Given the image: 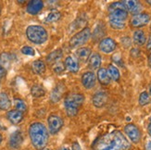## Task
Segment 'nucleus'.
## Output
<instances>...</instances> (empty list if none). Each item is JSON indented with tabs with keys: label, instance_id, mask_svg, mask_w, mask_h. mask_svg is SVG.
I'll use <instances>...</instances> for the list:
<instances>
[{
	"label": "nucleus",
	"instance_id": "nucleus-1",
	"mask_svg": "<svg viewBox=\"0 0 151 150\" xmlns=\"http://www.w3.org/2000/svg\"><path fill=\"white\" fill-rule=\"evenodd\" d=\"M129 148V141L120 131L104 134L93 145V150H128Z\"/></svg>",
	"mask_w": 151,
	"mask_h": 150
},
{
	"label": "nucleus",
	"instance_id": "nucleus-2",
	"mask_svg": "<svg viewBox=\"0 0 151 150\" xmlns=\"http://www.w3.org/2000/svg\"><path fill=\"white\" fill-rule=\"evenodd\" d=\"M29 134L32 144L36 149L41 150L48 142V133L43 123L35 122L30 126Z\"/></svg>",
	"mask_w": 151,
	"mask_h": 150
},
{
	"label": "nucleus",
	"instance_id": "nucleus-3",
	"mask_svg": "<svg viewBox=\"0 0 151 150\" xmlns=\"http://www.w3.org/2000/svg\"><path fill=\"white\" fill-rule=\"evenodd\" d=\"M83 95L81 94H70L69 95L64 101L65 109L69 117H73L78 113V110L83 103Z\"/></svg>",
	"mask_w": 151,
	"mask_h": 150
},
{
	"label": "nucleus",
	"instance_id": "nucleus-4",
	"mask_svg": "<svg viewBox=\"0 0 151 150\" xmlns=\"http://www.w3.org/2000/svg\"><path fill=\"white\" fill-rule=\"evenodd\" d=\"M27 38L35 44H43L47 40V32L45 29L39 25H31L26 30Z\"/></svg>",
	"mask_w": 151,
	"mask_h": 150
},
{
	"label": "nucleus",
	"instance_id": "nucleus-5",
	"mask_svg": "<svg viewBox=\"0 0 151 150\" xmlns=\"http://www.w3.org/2000/svg\"><path fill=\"white\" fill-rule=\"evenodd\" d=\"M109 21L124 22L127 19L128 12L122 2H115L111 4L109 8Z\"/></svg>",
	"mask_w": 151,
	"mask_h": 150
},
{
	"label": "nucleus",
	"instance_id": "nucleus-6",
	"mask_svg": "<svg viewBox=\"0 0 151 150\" xmlns=\"http://www.w3.org/2000/svg\"><path fill=\"white\" fill-rule=\"evenodd\" d=\"M91 36V31L88 27L83 28L81 32H77L75 35L71 37L70 40V47H77L80 45L86 43Z\"/></svg>",
	"mask_w": 151,
	"mask_h": 150
},
{
	"label": "nucleus",
	"instance_id": "nucleus-7",
	"mask_svg": "<svg viewBox=\"0 0 151 150\" xmlns=\"http://www.w3.org/2000/svg\"><path fill=\"white\" fill-rule=\"evenodd\" d=\"M124 132H125L126 135L129 137V139L134 144L139 143L141 139V133L139 132L138 128H137L134 124H127L124 127Z\"/></svg>",
	"mask_w": 151,
	"mask_h": 150
},
{
	"label": "nucleus",
	"instance_id": "nucleus-8",
	"mask_svg": "<svg viewBox=\"0 0 151 150\" xmlns=\"http://www.w3.org/2000/svg\"><path fill=\"white\" fill-rule=\"evenodd\" d=\"M48 128H49V132L51 134H55L57 133L61 127L63 126V121L60 117H58L57 115H51L48 118Z\"/></svg>",
	"mask_w": 151,
	"mask_h": 150
},
{
	"label": "nucleus",
	"instance_id": "nucleus-9",
	"mask_svg": "<svg viewBox=\"0 0 151 150\" xmlns=\"http://www.w3.org/2000/svg\"><path fill=\"white\" fill-rule=\"evenodd\" d=\"M122 3L125 6L126 10L132 14H139L142 10V5L139 0H122Z\"/></svg>",
	"mask_w": 151,
	"mask_h": 150
},
{
	"label": "nucleus",
	"instance_id": "nucleus-10",
	"mask_svg": "<svg viewBox=\"0 0 151 150\" xmlns=\"http://www.w3.org/2000/svg\"><path fill=\"white\" fill-rule=\"evenodd\" d=\"M150 21V16L147 13H139L133 17L132 21H131V25L133 27H142V26L147 25Z\"/></svg>",
	"mask_w": 151,
	"mask_h": 150
},
{
	"label": "nucleus",
	"instance_id": "nucleus-11",
	"mask_svg": "<svg viewBox=\"0 0 151 150\" xmlns=\"http://www.w3.org/2000/svg\"><path fill=\"white\" fill-rule=\"evenodd\" d=\"M99 49L104 53H111L116 49V43L111 38H104L99 43Z\"/></svg>",
	"mask_w": 151,
	"mask_h": 150
},
{
	"label": "nucleus",
	"instance_id": "nucleus-12",
	"mask_svg": "<svg viewBox=\"0 0 151 150\" xmlns=\"http://www.w3.org/2000/svg\"><path fill=\"white\" fill-rule=\"evenodd\" d=\"M82 83L86 89H91L96 84V75L92 71H86L82 76Z\"/></svg>",
	"mask_w": 151,
	"mask_h": 150
},
{
	"label": "nucleus",
	"instance_id": "nucleus-13",
	"mask_svg": "<svg viewBox=\"0 0 151 150\" xmlns=\"http://www.w3.org/2000/svg\"><path fill=\"white\" fill-rule=\"evenodd\" d=\"M44 6V3L42 0H30L27 5V12L32 15L38 14Z\"/></svg>",
	"mask_w": 151,
	"mask_h": 150
},
{
	"label": "nucleus",
	"instance_id": "nucleus-14",
	"mask_svg": "<svg viewBox=\"0 0 151 150\" xmlns=\"http://www.w3.org/2000/svg\"><path fill=\"white\" fill-rule=\"evenodd\" d=\"M22 141H23V137H22V133L19 131L14 132L10 135L9 146L13 149H17L21 146V145L22 144Z\"/></svg>",
	"mask_w": 151,
	"mask_h": 150
},
{
	"label": "nucleus",
	"instance_id": "nucleus-15",
	"mask_svg": "<svg viewBox=\"0 0 151 150\" xmlns=\"http://www.w3.org/2000/svg\"><path fill=\"white\" fill-rule=\"evenodd\" d=\"M107 100H108V95L106 93L98 92L93 97V104L96 108H101L105 106V104L107 103Z\"/></svg>",
	"mask_w": 151,
	"mask_h": 150
},
{
	"label": "nucleus",
	"instance_id": "nucleus-16",
	"mask_svg": "<svg viewBox=\"0 0 151 150\" xmlns=\"http://www.w3.org/2000/svg\"><path fill=\"white\" fill-rule=\"evenodd\" d=\"M64 92H65V86L63 85L62 83L58 84V85L56 86V88L53 90L52 94H51V97H50L51 101L53 103L60 101V98L62 97V95H63Z\"/></svg>",
	"mask_w": 151,
	"mask_h": 150
},
{
	"label": "nucleus",
	"instance_id": "nucleus-17",
	"mask_svg": "<svg viewBox=\"0 0 151 150\" xmlns=\"http://www.w3.org/2000/svg\"><path fill=\"white\" fill-rule=\"evenodd\" d=\"M65 67L70 72L75 73L79 70V63L73 57L70 56L65 60Z\"/></svg>",
	"mask_w": 151,
	"mask_h": 150
},
{
	"label": "nucleus",
	"instance_id": "nucleus-18",
	"mask_svg": "<svg viewBox=\"0 0 151 150\" xmlns=\"http://www.w3.org/2000/svg\"><path fill=\"white\" fill-rule=\"evenodd\" d=\"M97 79L99 81V83L103 85H108L110 83V76L109 75V72H108V70L104 69V68H101L98 70L97 71Z\"/></svg>",
	"mask_w": 151,
	"mask_h": 150
},
{
	"label": "nucleus",
	"instance_id": "nucleus-19",
	"mask_svg": "<svg viewBox=\"0 0 151 150\" xmlns=\"http://www.w3.org/2000/svg\"><path fill=\"white\" fill-rule=\"evenodd\" d=\"M6 117H8L9 121L11 123H13V124H18V123L21 122L23 119L22 112L19 111V110H11V111L8 112Z\"/></svg>",
	"mask_w": 151,
	"mask_h": 150
},
{
	"label": "nucleus",
	"instance_id": "nucleus-20",
	"mask_svg": "<svg viewBox=\"0 0 151 150\" xmlns=\"http://www.w3.org/2000/svg\"><path fill=\"white\" fill-rule=\"evenodd\" d=\"M101 61H102V58L99 54H97V53L92 54L89 57V67L92 70H96L100 67Z\"/></svg>",
	"mask_w": 151,
	"mask_h": 150
},
{
	"label": "nucleus",
	"instance_id": "nucleus-21",
	"mask_svg": "<svg viewBox=\"0 0 151 150\" xmlns=\"http://www.w3.org/2000/svg\"><path fill=\"white\" fill-rule=\"evenodd\" d=\"M76 56L80 60L85 62L91 56V50L88 47H81L76 51Z\"/></svg>",
	"mask_w": 151,
	"mask_h": 150
},
{
	"label": "nucleus",
	"instance_id": "nucleus-22",
	"mask_svg": "<svg viewBox=\"0 0 151 150\" xmlns=\"http://www.w3.org/2000/svg\"><path fill=\"white\" fill-rule=\"evenodd\" d=\"M61 57H62V50L61 49H57V50H55L53 52H51V53L47 57V63H49V64L56 63V62H58V60H60Z\"/></svg>",
	"mask_w": 151,
	"mask_h": 150
},
{
	"label": "nucleus",
	"instance_id": "nucleus-23",
	"mask_svg": "<svg viewBox=\"0 0 151 150\" xmlns=\"http://www.w3.org/2000/svg\"><path fill=\"white\" fill-rule=\"evenodd\" d=\"M134 42L138 44V45H143L146 43V35L145 32L141 30L135 31L134 34Z\"/></svg>",
	"mask_w": 151,
	"mask_h": 150
},
{
	"label": "nucleus",
	"instance_id": "nucleus-24",
	"mask_svg": "<svg viewBox=\"0 0 151 150\" xmlns=\"http://www.w3.org/2000/svg\"><path fill=\"white\" fill-rule=\"evenodd\" d=\"M32 68L36 74L41 75L45 71V64L42 60H36L32 64Z\"/></svg>",
	"mask_w": 151,
	"mask_h": 150
},
{
	"label": "nucleus",
	"instance_id": "nucleus-25",
	"mask_svg": "<svg viewBox=\"0 0 151 150\" xmlns=\"http://www.w3.org/2000/svg\"><path fill=\"white\" fill-rule=\"evenodd\" d=\"M10 107V100L6 94H0V110H6Z\"/></svg>",
	"mask_w": 151,
	"mask_h": 150
},
{
	"label": "nucleus",
	"instance_id": "nucleus-26",
	"mask_svg": "<svg viewBox=\"0 0 151 150\" xmlns=\"http://www.w3.org/2000/svg\"><path fill=\"white\" fill-rule=\"evenodd\" d=\"M61 17V14L60 11L58 10H52L49 14L47 15V17L45 18V22H48V23H51V22H55L57 21H58V19H60Z\"/></svg>",
	"mask_w": 151,
	"mask_h": 150
},
{
	"label": "nucleus",
	"instance_id": "nucleus-27",
	"mask_svg": "<svg viewBox=\"0 0 151 150\" xmlns=\"http://www.w3.org/2000/svg\"><path fill=\"white\" fill-rule=\"evenodd\" d=\"M108 72L109 75L110 76V78L114 81H119L120 79V71L115 66L113 65H109V69H108Z\"/></svg>",
	"mask_w": 151,
	"mask_h": 150
},
{
	"label": "nucleus",
	"instance_id": "nucleus-28",
	"mask_svg": "<svg viewBox=\"0 0 151 150\" xmlns=\"http://www.w3.org/2000/svg\"><path fill=\"white\" fill-rule=\"evenodd\" d=\"M31 93H32V96L38 98V97L43 96L45 92V89L41 85H34L31 89Z\"/></svg>",
	"mask_w": 151,
	"mask_h": 150
},
{
	"label": "nucleus",
	"instance_id": "nucleus-29",
	"mask_svg": "<svg viewBox=\"0 0 151 150\" xmlns=\"http://www.w3.org/2000/svg\"><path fill=\"white\" fill-rule=\"evenodd\" d=\"M14 103H15V107H16L17 110H19V111H21L22 113L26 111V109H27V106H26V104H25V102L23 100L16 98Z\"/></svg>",
	"mask_w": 151,
	"mask_h": 150
},
{
	"label": "nucleus",
	"instance_id": "nucleus-30",
	"mask_svg": "<svg viewBox=\"0 0 151 150\" xmlns=\"http://www.w3.org/2000/svg\"><path fill=\"white\" fill-rule=\"evenodd\" d=\"M149 102V95L147 92L141 93L139 96V104L141 106H146L147 104Z\"/></svg>",
	"mask_w": 151,
	"mask_h": 150
},
{
	"label": "nucleus",
	"instance_id": "nucleus-31",
	"mask_svg": "<svg viewBox=\"0 0 151 150\" xmlns=\"http://www.w3.org/2000/svg\"><path fill=\"white\" fill-rule=\"evenodd\" d=\"M110 26L113 29H117V30H121L122 28H124L125 26V23L124 22H118V21H109Z\"/></svg>",
	"mask_w": 151,
	"mask_h": 150
},
{
	"label": "nucleus",
	"instance_id": "nucleus-32",
	"mask_svg": "<svg viewBox=\"0 0 151 150\" xmlns=\"http://www.w3.org/2000/svg\"><path fill=\"white\" fill-rule=\"evenodd\" d=\"M22 53H23L24 55H28V56H34L35 54V51L31 47H23L22 48Z\"/></svg>",
	"mask_w": 151,
	"mask_h": 150
},
{
	"label": "nucleus",
	"instance_id": "nucleus-33",
	"mask_svg": "<svg viewBox=\"0 0 151 150\" xmlns=\"http://www.w3.org/2000/svg\"><path fill=\"white\" fill-rule=\"evenodd\" d=\"M65 68H66V67L64 66V64H63V63H61V62H58V63L55 65V66H54V69H53V70H54V71H55L56 73L60 74V73H61L62 71L65 70Z\"/></svg>",
	"mask_w": 151,
	"mask_h": 150
},
{
	"label": "nucleus",
	"instance_id": "nucleus-34",
	"mask_svg": "<svg viewBox=\"0 0 151 150\" xmlns=\"http://www.w3.org/2000/svg\"><path fill=\"white\" fill-rule=\"evenodd\" d=\"M5 75H6V70L2 65H0V83H1V79Z\"/></svg>",
	"mask_w": 151,
	"mask_h": 150
},
{
	"label": "nucleus",
	"instance_id": "nucleus-35",
	"mask_svg": "<svg viewBox=\"0 0 151 150\" xmlns=\"http://www.w3.org/2000/svg\"><path fill=\"white\" fill-rule=\"evenodd\" d=\"M71 148H73V150H83L81 146L78 144L77 142H74L73 144V146H71Z\"/></svg>",
	"mask_w": 151,
	"mask_h": 150
},
{
	"label": "nucleus",
	"instance_id": "nucleus-36",
	"mask_svg": "<svg viewBox=\"0 0 151 150\" xmlns=\"http://www.w3.org/2000/svg\"><path fill=\"white\" fill-rule=\"evenodd\" d=\"M147 49H151V34L148 38V41H147Z\"/></svg>",
	"mask_w": 151,
	"mask_h": 150
},
{
	"label": "nucleus",
	"instance_id": "nucleus-37",
	"mask_svg": "<svg viewBox=\"0 0 151 150\" xmlns=\"http://www.w3.org/2000/svg\"><path fill=\"white\" fill-rule=\"evenodd\" d=\"M146 149H147V150H151V141H149V142L147 143V144Z\"/></svg>",
	"mask_w": 151,
	"mask_h": 150
},
{
	"label": "nucleus",
	"instance_id": "nucleus-38",
	"mask_svg": "<svg viewBox=\"0 0 151 150\" xmlns=\"http://www.w3.org/2000/svg\"><path fill=\"white\" fill-rule=\"evenodd\" d=\"M148 133L151 135V118L149 120V124H148Z\"/></svg>",
	"mask_w": 151,
	"mask_h": 150
},
{
	"label": "nucleus",
	"instance_id": "nucleus-39",
	"mask_svg": "<svg viewBox=\"0 0 151 150\" xmlns=\"http://www.w3.org/2000/svg\"><path fill=\"white\" fill-rule=\"evenodd\" d=\"M18 1V3H19V4H23V3H25L27 0H17Z\"/></svg>",
	"mask_w": 151,
	"mask_h": 150
},
{
	"label": "nucleus",
	"instance_id": "nucleus-40",
	"mask_svg": "<svg viewBox=\"0 0 151 150\" xmlns=\"http://www.w3.org/2000/svg\"><path fill=\"white\" fill-rule=\"evenodd\" d=\"M148 64H149V66L151 67V53H150V55L148 57Z\"/></svg>",
	"mask_w": 151,
	"mask_h": 150
},
{
	"label": "nucleus",
	"instance_id": "nucleus-41",
	"mask_svg": "<svg viewBox=\"0 0 151 150\" xmlns=\"http://www.w3.org/2000/svg\"><path fill=\"white\" fill-rule=\"evenodd\" d=\"M147 4H149L151 6V0H147Z\"/></svg>",
	"mask_w": 151,
	"mask_h": 150
},
{
	"label": "nucleus",
	"instance_id": "nucleus-42",
	"mask_svg": "<svg viewBox=\"0 0 151 150\" xmlns=\"http://www.w3.org/2000/svg\"><path fill=\"white\" fill-rule=\"evenodd\" d=\"M60 150H70V149H68V148H66V147H63V148H61V149H60Z\"/></svg>",
	"mask_w": 151,
	"mask_h": 150
},
{
	"label": "nucleus",
	"instance_id": "nucleus-43",
	"mask_svg": "<svg viewBox=\"0 0 151 150\" xmlns=\"http://www.w3.org/2000/svg\"><path fill=\"white\" fill-rule=\"evenodd\" d=\"M1 141H2V136H1V134H0V143H1Z\"/></svg>",
	"mask_w": 151,
	"mask_h": 150
},
{
	"label": "nucleus",
	"instance_id": "nucleus-44",
	"mask_svg": "<svg viewBox=\"0 0 151 150\" xmlns=\"http://www.w3.org/2000/svg\"><path fill=\"white\" fill-rule=\"evenodd\" d=\"M41 150H50V149H47V148H45V149H44V148H43V149H41Z\"/></svg>",
	"mask_w": 151,
	"mask_h": 150
},
{
	"label": "nucleus",
	"instance_id": "nucleus-45",
	"mask_svg": "<svg viewBox=\"0 0 151 150\" xmlns=\"http://www.w3.org/2000/svg\"><path fill=\"white\" fill-rule=\"evenodd\" d=\"M149 92H150V95H151V87H150V91H149Z\"/></svg>",
	"mask_w": 151,
	"mask_h": 150
},
{
	"label": "nucleus",
	"instance_id": "nucleus-46",
	"mask_svg": "<svg viewBox=\"0 0 151 150\" xmlns=\"http://www.w3.org/2000/svg\"><path fill=\"white\" fill-rule=\"evenodd\" d=\"M1 127H2V126H1V125H0V129H2V128H1Z\"/></svg>",
	"mask_w": 151,
	"mask_h": 150
}]
</instances>
